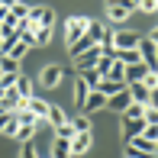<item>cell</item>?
Returning <instances> with one entry per match:
<instances>
[{
    "label": "cell",
    "instance_id": "cell-1",
    "mask_svg": "<svg viewBox=\"0 0 158 158\" xmlns=\"http://www.w3.org/2000/svg\"><path fill=\"white\" fill-rule=\"evenodd\" d=\"M135 42H139V35L129 32V29H113L106 35V45L116 48V52H126V48H135Z\"/></svg>",
    "mask_w": 158,
    "mask_h": 158
},
{
    "label": "cell",
    "instance_id": "cell-2",
    "mask_svg": "<svg viewBox=\"0 0 158 158\" xmlns=\"http://www.w3.org/2000/svg\"><path fill=\"white\" fill-rule=\"evenodd\" d=\"M87 23H90V16H71L68 23H64V42L74 45V42L87 32Z\"/></svg>",
    "mask_w": 158,
    "mask_h": 158
},
{
    "label": "cell",
    "instance_id": "cell-3",
    "mask_svg": "<svg viewBox=\"0 0 158 158\" xmlns=\"http://www.w3.org/2000/svg\"><path fill=\"white\" fill-rule=\"evenodd\" d=\"M26 23H29V26H48V29H52V23H55L52 6H29V13H26Z\"/></svg>",
    "mask_w": 158,
    "mask_h": 158
},
{
    "label": "cell",
    "instance_id": "cell-4",
    "mask_svg": "<svg viewBox=\"0 0 158 158\" xmlns=\"http://www.w3.org/2000/svg\"><path fill=\"white\" fill-rule=\"evenodd\" d=\"M100 55H103V48L94 45V48H87V52H81L74 58V71L81 74V71H90V68H97V61H100Z\"/></svg>",
    "mask_w": 158,
    "mask_h": 158
},
{
    "label": "cell",
    "instance_id": "cell-5",
    "mask_svg": "<svg viewBox=\"0 0 158 158\" xmlns=\"http://www.w3.org/2000/svg\"><path fill=\"white\" fill-rule=\"evenodd\" d=\"M132 10H135V6L129 3V0H116V3H106V16H110V23H126Z\"/></svg>",
    "mask_w": 158,
    "mask_h": 158
},
{
    "label": "cell",
    "instance_id": "cell-6",
    "mask_svg": "<svg viewBox=\"0 0 158 158\" xmlns=\"http://www.w3.org/2000/svg\"><path fill=\"white\" fill-rule=\"evenodd\" d=\"M135 52H139V58H142V64H145L148 71H155V42L148 39V35L135 42Z\"/></svg>",
    "mask_w": 158,
    "mask_h": 158
},
{
    "label": "cell",
    "instance_id": "cell-7",
    "mask_svg": "<svg viewBox=\"0 0 158 158\" xmlns=\"http://www.w3.org/2000/svg\"><path fill=\"white\" fill-rule=\"evenodd\" d=\"M90 145H94V135H90V132H74V139H71V158L87 155Z\"/></svg>",
    "mask_w": 158,
    "mask_h": 158
},
{
    "label": "cell",
    "instance_id": "cell-8",
    "mask_svg": "<svg viewBox=\"0 0 158 158\" xmlns=\"http://www.w3.org/2000/svg\"><path fill=\"white\" fill-rule=\"evenodd\" d=\"M155 145L158 142H152V139H145V135H132V139H126V148L129 152H142V155H155Z\"/></svg>",
    "mask_w": 158,
    "mask_h": 158
},
{
    "label": "cell",
    "instance_id": "cell-9",
    "mask_svg": "<svg viewBox=\"0 0 158 158\" xmlns=\"http://www.w3.org/2000/svg\"><path fill=\"white\" fill-rule=\"evenodd\" d=\"M61 74H64V71L58 68V64H45L42 74H39V84H42V87H55V84L61 81Z\"/></svg>",
    "mask_w": 158,
    "mask_h": 158
},
{
    "label": "cell",
    "instance_id": "cell-10",
    "mask_svg": "<svg viewBox=\"0 0 158 158\" xmlns=\"http://www.w3.org/2000/svg\"><path fill=\"white\" fill-rule=\"evenodd\" d=\"M23 110H29L35 119H45V113H48V103H45L42 97H35V94H32L29 100H26V106H23Z\"/></svg>",
    "mask_w": 158,
    "mask_h": 158
},
{
    "label": "cell",
    "instance_id": "cell-11",
    "mask_svg": "<svg viewBox=\"0 0 158 158\" xmlns=\"http://www.w3.org/2000/svg\"><path fill=\"white\" fill-rule=\"evenodd\" d=\"M106 106V97L100 94V90H90L87 100H84V113H97V110H103Z\"/></svg>",
    "mask_w": 158,
    "mask_h": 158
},
{
    "label": "cell",
    "instance_id": "cell-12",
    "mask_svg": "<svg viewBox=\"0 0 158 158\" xmlns=\"http://www.w3.org/2000/svg\"><path fill=\"white\" fill-rule=\"evenodd\" d=\"M129 103H132V100H129V90H126V87L119 90V94H113V97H106V106H110V110H116V113H123V110H126Z\"/></svg>",
    "mask_w": 158,
    "mask_h": 158
},
{
    "label": "cell",
    "instance_id": "cell-13",
    "mask_svg": "<svg viewBox=\"0 0 158 158\" xmlns=\"http://www.w3.org/2000/svg\"><path fill=\"white\" fill-rule=\"evenodd\" d=\"M145 74H152L145 64H129V68L123 71V81H126V84H132V81H142Z\"/></svg>",
    "mask_w": 158,
    "mask_h": 158
},
{
    "label": "cell",
    "instance_id": "cell-14",
    "mask_svg": "<svg viewBox=\"0 0 158 158\" xmlns=\"http://www.w3.org/2000/svg\"><path fill=\"white\" fill-rule=\"evenodd\" d=\"M123 87H126L123 81H110V77H100V84H97V90H100L103 97H113V94H119Z\"/></svg>",
    "mask_w": 158,
    "mask_h": 158
},
{
    "label": "cell",
    "instance_id": "cell-15",
    "mask_svg": "<svg viewBox=\"0 0 158 158\" xmlns=\"http://www.w3.org/2000/svg\"><path fill=\"white\" fill-rule=\"evenodd\" d=\"M13 90H16V94L23 97V100H29V97H32V81L23 74V71L16 74V84H13Z\"/></svg>",
    "mask_w": 158,
    "mask_h": 158
},
{
    "label": "cell",
    "instance_id": "cell-16",
    "mask_svg": "<svg viewBox=\"0 0 158 158\" xmlns=\"http://www.w3.org/2000/svg\"><path fill=\"white\" fill-rule=\"evenodd\" d=\"M64 119H68V113H64L61 106H52V103H48V113H45V123H48V126L55 129V126H61Z\"/></svg>",
    "mask_w": 158,
    "mask_h": 158
},
{
    "label": "cell",
    "instance_id": "cell-17",
    "mask_svg": "<svg viewBox=\"0 0 158 158\" xmlns=\"http://www.w3.org/2000/svg\"><path fill=\"white\" fill-rule=\"evenodd\" d=\"M142 129H145V119H123V132H126V139L139 135Z\"/></svg>",
    "mask_w": 158,
    "mask_h": 158
},
{
    "label": "cell",
    "instance_id": "cell-18",
    "mask_svg": "<svg viewBox=\"0 0 158 158\" xmlns=\"http://www.w3.org/2000/svg\"><path fill=\"white\" fill-rule=\"evenodd\" d=\"M0 74H19V61L10 55H0Z\"/></svg>",
    "mask_w": 158,
    "mask_h": 158
},
{
    "label": "cell",
    "instance_id": "cell-19",
    "mask_svg": "<svg viewBox=\"0 0 158 158\" xmlns=\"http://www.w3.org/2000/svg\"><path fill=\"white\" fill-rule=\"evenodd\" d=\"M52 39V29L48 26H32V45H45Z\"/></svg>",
    "mask_w": 158,
    "mask_h": 158
},
{
    "label": "cell",
    "instance_id": "cell-20",
    "mask_svg": "<svg viewBox=\"0 0 158 158\" xmlns=\"http://www.w3.org/2000/svg\"><path fill=\"white\" fill-rule=\"evenodd\" d=\"M52 158H71V142L55 139V145H52Z\"/></svg>",
    "mask_w": 158,
    "mask_h": 158
},
{
    "label": "cell",
    "instance_id": "cell-21",
    "mask_svg": "<svg viewBox=\"0 0 158 158\" xmlns=\"http://www.w3.org/2000/svg\"><path fill=\"white\" fill-rule=\"evenodd\" d=\"M68 48H71V58H77L81 52H87V48H94V42H90L87 35H81V39H77L74 45H68Z\"/></svg>",
    "mask_w": 158,
    "mask_h": 158
},
{
    "label": "cell",
    "instance_id": "cell-22",
    "mask_svg": "<svg viewBox=\"0 0 158 158\" xmlns=\"http://www.w3.org/2000/svg\"><path fill=\"white\" fill-rule=\"evenodd\" d=\"M52 132H55V139H64V142H71V139H74V129H71V123H68V119H64L61 126H55Z\"/></svg>",
    "mask_w": 158,
    "mask_h": 158
},
{
    "label": "cell",
    "instance_id": "cell-23",
    "mask_svg": "<svg viewBox=\"0 0 158 158\" xmlns=\"http://www.w3.org/2000/svg\"><path fill=\"white\" fill-rule=\"evenodd\" d=\"M77 77H81V81L87 84V90H97V84H100V74H97L94 68H90V71H81Z\"/></svg>",
    "mask_w": 158,
    "mask_h": 158
},
{
    "label": "cell",
    "instance_id": "cell-24",
    "mask_svg": "<svg viewBox=\"0 0 158 158\" xmlns=\"http://www.w3.org/2000/svg\"><path fill=\"white\" fill-rule=\"evenodd\" d=\"M87 94H90V90H87V84H84L81 77H77V81H74V100H77V106H84V100H87Z\"/></svg>",
    "mask_w": 158,
    "mask_h": 158
},
{
    "label": "cell",
    "instance_id": "cell-25",
    "mask_svg": "<svg viewBox=\"0 0 158 158\" xmlns=\"http://www.w3.org/2000/svg\"><path fill=\"white\" fill-rule=\"evenodd\" d=\"M68 123H71L74 132H90V119H87V116H74V119L68 116Z\"/></svg>",
    "mask_w": 158,
    "mask_h": 158
},
{
    "label": "cell",
    "instance_id": "cell-26",
    "mask_svg": "<svg viewBox=\"0 0 158 158\" xmlns=\"http://www.w3.org/2000/svg\"><path fill=\"white\" fill-rule=\"evenodd\" d=\"M142 113H145L142 103H129L126 110H123V119H142Z\"/></svg>",
    "mask_w": 158,
    "mask_h": 158
},
{
    "label": "cell",
    "instance_id": "cell-27",
    "mask_svg": "<svg viewBox=\"0 0 158 158\" xmlns=\"http://www.w3.org/2000/svg\"><path fill=\"white\" fill-rule=\"evenodd\" d=\"M6 13H10V16L16 19V23H19V19H26V13H29V6H26V3H19V0H16V3H13L10 10H6Z\"/></svg>",
    "mask_w": 158,
    "mask_h": 158
},
{
    "label": "cell",
    "instance_id": "cell-28",
    "mask_svg": "<svg viewBox=\"0 0 158 158\" xmlns=\"http://www.w3.org/2000/svg\"><path fill=\"white\" fill-rule=\"evenodd\" d=\"M123 71H126V64L113 61V64H110V71H106V77H110V81H123ZM123 84H126V81H123Z\"/></svg>",
    "mask_w": 158,
    "mask_h": 158
},
{
    "label": "cell",
    "instance_id": "cell-29",
    "mask_svg": "<svg viewBox=\"0 0 158 158\" xmlns=\"http://www.w3.org/2000/svg\"><path fill=\"white\" fill-rule=\"evenodd\" d=\"M26 52H29V45H26V42H16V45H13L6 55H10V58H16V61H23V58H26Z\"/></svg>",
    "mask_w": 158,
    "mask_h": 158
},
{
    "label": "cell",
    "instance_id": "cell-30",
    "mask_svg": "<svg viewBox=\"0 0 158 158\" xmlns=\"http://www.w3.org/2000/svg\"><path fill=\"white\" fill-rule=\"evenodd\" d=\"M110 64H113V58H110V55H100V61H97V68H94V71H97L100 77H106V71H110Z\"/></svg>",
    "mask_w": 158,
    "mask_h": 158
},
{
    "label": "cell",
    "instance_id": "cell-31",
    "mask_svg": "<svg viewBox=\"0 0 158 158\" xmlns=\"http://www.w3.org/2000/svg\"><path fill=\"white\" fill-rule=\"evenodd\" d=\"M32 135H35V129H29V126H19L13 139H19V142H32Z\"/></svg>",
    "mask_w": 158,
    "mask_h": 158
},
{
    "label": "cell",
    "instance_id": "cell-32",
    "mask_svg": "<svg viewBox=\"0 0 158 158\" xmlns=\"http://www.w3.org/2000/svg\"><path fill=\"white\" fill-rule=\"evenodd\" d=\"M16 84V74H0V90H13Z\"/></svg>",
    "mask_w": 158,
    "mask_h": 158
},
{
    "label": "cell",
    "instance_id": "cell-33",
    "mask_svg": "<svg viewBox=\"0 0 158 158\" xmlns=\"http://www.w3.org/2000/svg\"><path fill=\"white\" fill-rule=\"evenodd\" d=\"M19 158H39V152H35L32 142H23V152H19Z\"/></svg>",
    "mask_w": 158,
    "mask_h": 158
},
{
    "label": "cell",
    "instance_id": "cell-34",
    "mask_svg": "<svg viewBox=\"0 0 158 158\" xmlns=\"http://www.w3.org/2000/svg\"><path fill=\"white\" fill-rule=\"evenodd\" d=\"M139 10L142 13H155L158 10V0H139Z\"/></svg>",
    "mask_w": 158,
    "mask_h": 158
},
{
    "label": "cell",
    "instance_id": "cell-35",
    "mask_svg": "<svg viewBox=\"0 0 158 158\" xmlns=\"http://www.w3.org/2000/svg\"><path fill=\"white\" fill-rule=\"evenodd\" d=\"M6 123H10V113H0V132L6 129Z\"/></svg>",
    "mask_w": 158,
    "mask_h": 158
},
{
    "label": "cell",
    "instance_id": "cell-36",
    "mask_svg": "<svg viewBox=\"0 0 158 158\" xmlns=\"http://www.w3.org/2000/svg\"><path fill=\"white\" fill-rule=\"evenodd\" d=\"M13 3H16V0H0V6H6V10H10Z\"/></svg>",
    "mask_w": 158,
    "mask_h": 158
},
{
    "label": "cell",
    "instance_id": "cell-37",
    "mask_svg": "<svg viewBox=\"0 0 158 158\" xmlns=\"http://www.w3.org/2000/svg\"><path fill=\"white\" fill-rule=\"evenodd\" d=\"M3 19H6V6H0V23H3Z\"/></svg>",
    "mask_w": 158,
    "mask_h": 158
},
{
    "label": "cell",
    "instance_id": "cell-38",
    "mask_svg": "<svg viewBox=\"0 0 158 158\" xmlns=\"http://www.w3.org/2000/svg\"><path fill=\"white\" fill-rule=\"evenodd\" d=\"M106 3H116V0H106Z\"/></svg>",
    "mask_w": 158,
    "mask_h": 158
},
{
    "label": "cell",
    "instance_id": "cell-39",
    "mask_svg": "<svg viewBox=\"0 0 158 158\" xmlns=\"http://www.w3.org/2000/svg\"><path fill=\"white\" fill-rule=\"evenodd\" d=\"M0 97H3V90H0Z\"/></svg>",
    "mask_w": 158,
    "mask_h": 158
}]
</instances>
